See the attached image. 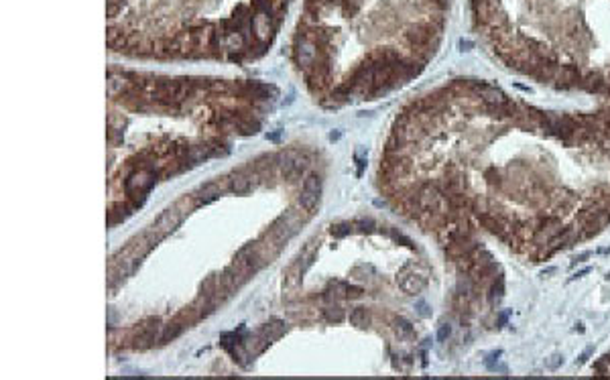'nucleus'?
Listing matches in <instances>:
<instances>
[{"mask_svg":"<svg viewBox=\"0 0 610 380\" xmlns=\"http://www.w3.org/2000/svg\"><path fill=\"white\" fill-rule=\"evenodd\" d=\"M476 31L507 70L553 86L563 67L610 96V0H470Z\"/></svg>","mask_w":610,"mask_h":380,"instance_id":"f257e3e1","label":"nucleus"},{"mask_svg":"<svg viewBox=\"0 0 610 380\" xmlns=\"http://www.w3.org/2000/svg\"><path fill=\"white\" fill-rule=\"evenodd\" d=\"M427 285V277L425 275H417V273H403L399 277V287L403 289V293L407 295H417L421 293V289Z\"/></svg>","mask_w":610,"mask_h":380,"instance_id":"f03ea898","label":"nucleus"},{"mask_svg":"<svg viewBox=\"0 0 610 380\" xmlns=\"http://www.w3.org/2000/svg\"><path fill=\"white\" fill-rule=\"evenodd\" d=\"M299 206L307 214H314L317 210V206H319V191H314V189H301Z\"/></svg>","mask_w":610,"mask_h":380,"instance_id":"7ed1b4c3","label":"nucleus"},{"mask_svg":"<svg viewBox=\"0 0 610 380\" xmlns=\"http://www.w3.org/2000/svg\"><path fill=\"white\" fill-rule=\"evenodd\" d=\"M250 189H252V181L248 177H244V175H234V177L230 179V191L236 193V195L248 193Z\"/></svg>","mask_w":610,"mask_h":380,"instance_id":"20e7f679","label":"nucleus"},{"mask_svg":"<svg viewBox=\"0 0 610 380\" xmlns=\"http://www.w3.org/2000/svg\"><path fill=\"white\" fill-rule=\"evenodd\" d=\"M505 295V277L503 275H496V279L490 283V293H488V301L490 303H496L503 299Z\"/></svg>","mask_w":610,"mask_h":380,"instance_id":"39448f33","label":"nucleus"},{"mask_svg":"<svg viewBox=\"0 0 610 380\" xmlns=\"http://www.w3.org/2000/svg\"><path fill=\"white\" fill-rule=\"evenodd\" d=\"M350 323L352 325H356V328H364L366 323H368V313H366V309H362V307H356V309H352L350 311Z\"/></svg>","mask_w":610,"mask_h":380,"instance_id":"423d86ee","label":"nucleus"},{"mask_svg":"<svg viewBox=\"0 0 610 380\" xmlns=\"http://www.w3.org/2000/svg\"><path fill=\"white\" fill-rule=\"evenodd\" d=\"M183 328L185 325H181V323H171V325H167L165 330H163V333H161V342H171V340H175L181 332H183Z\"/></svg>","mask_w":610,"mask_h":380,"instance_id":"0eeeda50","label":"nucleus"},{"mask_svg":"<svg viewBox=\"0 0 610 380\" xmlns=\"http://www.w3.org/2000/svg\"><path fill=\"white\" fill-rule=\"evenodd\" d=\"M323 317L328 321H334V323H340L344 319V309H340L338 305H332L328 309H323Z\"/></svg>","mask_w":610,"mask_h":380,"instance_id":"6e6552de","label":"nucleus"},{"mask_svg":"<svg viewBox=\"0 0 610 380\" xmlns=\"http://www.w3.org/2000/svg\"><path fill=\"white\" fill-rule=\"evenodd\" d=\"M397 330L403 333V335H407V337H411L413 333H415V330H413V325L407 321V319H403V317H399L397 319Z\"/></svg>","mask_w":610,"mask_h":380,"instance_id":"1a4fd4ad","label":"nucleus"},{"mask_svg":"<svg viewBox=\"0 0 610 380\" xmlns=\"http://www.w3.org/2000/svg\"><path fill=\"white\" fill-rule=\"evenodd\" d=\"M500 354H503L500 350L492 352V354H488V358L484 360V364H486V368H488V370H494V366H496L494 362H498V356H500Z\"/></svg>","mask_w":610,"mask_h":380,"instance_id":"9d476101","label":"nucleus"},{"mask_svg":"<svg viewBox=\"0 0 610 380\" xmlns=\"http://www.w3.org/2000/svg\"><path fill=\"white\" fill-rule=\"evenodd\" d=\"M563 362V358L560 356V354H553L547 362H545V366H547V370H558L560 368V364Z\"/></svg>","mask_w":610,"mask_h":380,"instance_id":"9b49d317","label":"nucleus"},{"mask_svg":"<svg viewBox=\"0 0 610 380\" xmlns=\"http://www.w3.org/2000/svg\"><path fill=\"white\" fill-rule=\"evenodd\" d=\"M450 335H452V328H450L447 323H443L441 328H439V332H438V340H439V342H445Z\"/></svg>","mask_w":610,"mask_h":380,"instance_id":"f8f14e48","label":"nucleus"},{"mask_svg":"<svg viewBox=\"0 0 610 380\" xmlns=\"http://www.w3.org/2000/svg\"><path fill=\"white\" fill-rule=\"evenodd\" d=\"M350 232V226H334L332 228V234L336 236V238H342V236H346Z\"/></svg>","mask_w":610,"mask_h":380,"instance_id":"ddd939ff","label":"nucleus"},{"mask_svg":"<svg viewBox=\"0 0 610 380\" xmlns=\"http://www.w3.org/2000/svg\"><path fill=\"white\" fill-rule=\"evenodd\" d=\"M417 311H419V315H421V317H427V315H429V307H427L425 301H417Z\"/></svg>","mask_w":610,"mask_h":380,"instance_id":"4468645a","label":"nucleus"},{"mask_svg":"<svg viewBox=\"0 0 610 380\" xmlns=\"http://www.w3.org/2000/svg\"><path fill=\"white\" fill-rule=\"evenodd\" d=\"M590 273V268H582V270H578V273H574L572 277H569V283L572 281H576V279H582V277H586Z\"/></svg>","mask_w":610,"mask_h":380,"instance_id":"2eb2a0df","label":"nucleus"},{"mask_svg":"<svg viewBox=\"0 0 610 380\" xmlns=\"http://www.w3.org/2000/svg\"><path fill=\"white\" fill-rule=\"evenodd\" d=\"M592 256V252H582V254H578L576 259H574V264H580V262H584V261H588Z\"/></svg>","mask_w":610,"mask_h":380,"instance_id":"dca6fc26","label":"nucleus"},{"mask_svg":"<svg viewBox=\"0 0 610 380\" xmlns=\"http://www.w3.org/2000/svg\"><path fill=\"white\" fill-rule=\"evenodd\" d=\"M507 319H509V311H500V313H498V319H496V325H498V328H500V325H505Z\"/></svg>","mask_w":610,"mask_h":380,"instance_id":"f3484780","label":"nucleus"},{"mask_svg":"<svg viewBox=\"0 0 610 380\" xmlns=\"http://www.w3.org/2000/svg\"><path fill=\"white\" fill-rule=\"evenodd\" d=\"M592 352H594V348H588V350L584 352V354H582V356L578 358V362H576V364H584V362H586V360L590 358V354H592Z\"/></svg>","mask_w":610,"mask_h":380,"instance_id":"a211bd4d","label":"nucleus"},{"mask_svg":"<svg viewBox=\"0 0 610 380\" xmlns=\"http://www.w3.org/2000/svg\"><path fill=\"white\" fill-rule=\"evenodd\" d=\"M460 47H462V51H470L474 47V43H472V41H468V39L466 41L462 39V41H460Z\"/></svg>","mask_w":610,"mask_h":380,"instance_id":"6ab92c4d","label":"nucleus"},{"mask_svg":"<svg viewBox=\"0 0 610 380\" xmlns=\"http://www.w3.org/2000/svg\"><path fill=\"white\" fill-rule=\"evenodd\" d=\"M606 279H608V281H610V273H608V275H606Z\"/></svg>","mask_w":610,"mask_h":380,"instance_id":"aec40b11","label":"nucleus"}]
</instances>
